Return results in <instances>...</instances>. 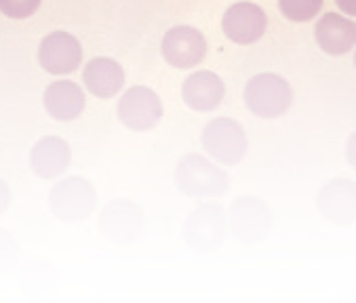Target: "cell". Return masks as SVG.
I'll use <instances>...</instances> for the list:
<instances>
[{"label":"cell","mask_w":356,"mask_h":303,"mask_svg":"<svg viewBox=\"0 0 356 303\" xmlns=\"http://www.w3.org/2000/svg\"><path fill=\"white\" fill-rule=\"evenodd\" d=\"M42 5V0H0V13L9 19H30Z\"/></svg>","instance_id":"19"},{"label":"cell","mask_w":356,"mask_h":303,"mask_svg":"<svg viewBox=\"0 0 356 303\" xmlns=\"http://www.w3.org/2000/svg\"><path fill=\"white\" fill-rule=\"evenodd\" d=\"M181 236L192 251L200 255H216L228 238L226 208L218 202H200L188 213Z\"/></svg>","instance_id":"4"},{"label":"cell","mask_w":356,"mask_h":303,"mask_svg":"<svg viewBox=\"0 0 356 303\" xmlns=\"http://www.w3.org/2000/svg\"><path fill=\"white\" fill-rule=\"evenodd\" d=\"M175 186L190 198H220L232 188L230 175L198 152L184 154L173 171Z\"/></svg>","instance_id":"1"},{"label":"cell","mask_w":356,"mask_h":303,"mask_svg":"<svg viewBox=\"0 0 356 303\" xmlns=\"http://www.w3.org/2000/svg\"><path fill=\"white\" fill-rule=\"evenodd\" d=\"M325 0H278V11L293 24H308L321 15Z\"/></svg>","instance_id":"18"},{"label":"cell","mask_w":356,"mask_h":303,"mask_svg":"<svg viewBox=\"0 0 356 303\" xmlns=\"http://www.w3.org/2000/svg\"><path fill=\"white\" fill-rule=\"evenodd\" d=\"M116 116L129 131L148 133L163 122L165 106L154 89L146 85H133L122 91L116 106Z\"/></svg>","instance_id":"8"},{"label":"cell","mask_w":356,"mask_h":303,"mask_svg":"<svg viewBox=\"0 0 356 303\" xmlns=\"http://www.w3.org/2000/svg\"><path fill=\"white\" fill-rule=\"evenodd\" d=\"M200 145L207 152V156L213 158L218 165L234 167L245 161L249 152V137L245 126L230 118L220 116L213 118L202 126L200 133Z\"/></svg>","instance_id":"5"},{"label":"cell","mask_w":356,"mask_h":303,"mask_svg":"<svg viewBox=\"0 0 356 303\" xmlns=\"http://www.w3.org/2000/svg\"><path fill=\"white\" fill-rule=\"evenodd\" d=\"M28 163L38 179L53 181L72 165V145L59 135H44L32 145Z\"/></svg>","instance_id":"13"},{"label":"cell","mask_w":356,"mask_h":303,"mask_svg":"<svg viewBox=\"0 0 356 303\" xmlns=\"http://www.w3.org/2000/svg\"><path fill=\"white\" fill-rule=\"evenodd\" d=\"M146 215L137 202L129 198L110 200L97 217V232L99 236L116 247H124L137 243L144 236Z\"/></svg>","instance_id":"6"},{"label":"cell","mask_w":356,"mask_h":303,"mask_svg":"<svg viewBox=\"0 0 356 303\" xmlns=\"http://www.w3.org/2000/svg\"><path fill=\"white\" fill-rule=\"evenodd\" d=\"M47 202L55 219L65 225H79L93 217L99 204V194L91 179L70 175L51 188Z\"/></svg>","instance_id":"3"},{"label":"cell","mask_w":356,"mask_h":303,"mask_svg":"<svg viewBox=\"0 0 356 303\" xmlns=\"http://www.w3.org/2000/svg\"><path fill=\"white\" fill-rule=\"evenodd\" d=\"M124 67L114 57H93L83 67V89L97 99H112L124 87Z\"/></svg>","instance_id":"16"},{"label":"cell","mask_w":356,"mask_h":303,"mask_svg":"<svg viewBox=\"0 0 356 303\" xmlns=\"http://www.w3.org/2000/svg\"><path fill=\"white\" fill-rule=\"evenodd\" d=\"M314 40L318 49L331 57L348 55L356 42V26L352 17L341 13H325L314 26Z\"/></svg>","instance_id":"17"},{"label":"cell","mask_w":356,"mask_h":303,"mask_svg":"<svg viewBox=\"0 0 356 303\" xmlns=\"http://www.w3.org/2000/svg\"><path fill=\"white\" fill-rule=\"evenodd\" d=\"M226 99V83L218 72L194 69L181 83V101L192 112H213Z\"/></svg>","instance_id":"12"},{"label":"cell","mask_w":356,"mask_h":303,"mask_svg":"<svg viewBox=\"0 0 356 303\" xmlns=\"http://www.w3.org/2000/svg\"><path fill=\"white\" fill-rule=\"evenodd\" d=\"M83 44L65 30H55L42 36L36 51L38 65L51 76H70L83 65Z\"/></svg>","instance_id":"9"},{"label":"cell","mask_w":356,"mask_h":303,"mask_svg":"<svg viewBox=\"0 0 356 303\" xmlns=\"http://www.w3.org/2000/svg\"><path fill=\"white\" fill-rule=\"evenodd\" d=\"M335 7L346 17H354L356 15V0H335Z\"/></svg>","instance_id":"21"},{"label":"cell","mask_w":356,"mask_h":303,"mask_svg":"<svg viewBox=\"0 0 356 303\" xmlns=\"http://www.w3.org/2000/svg\"><path fill=\"white\" fill-rule=\"evenodd\" d=\"M316 208L321 217L337 227L354 221V181L350 177H335L316 194Z\"/></svg>","instance_id":"15"},{"label":"cell","mask_w":356,"mask_h":303,"mask_svg":"<svg viewBox=\"0 0 356 303\" xmlns=\"http://www.w3.org/2000/svg\"><path fill=\"white\" fill-rule=\"evenodd\" d=\"M11 202H13L11 188H9V183L5 179H0V217H3L11 208Z\"/></svg>","instance_id":"20"},{"label":"cell","mask_w":356,"mask_h":303,"mask_svg":"<svg viewBox=\"0 0 356 303\" xmlns=\"http://www.w3.org/2000/svg\"><path fill=\"white\" fill-rule=\"evenodd\" d=\"M161 55L167 61V65L175 69H192L207 59L209 40L194 26H173L165 32L161 40Z\"/></svg>","instance_id":"10"},{"label":"cell","mask_w":356,"mask_h":303,"mask_svg":"<svg viewBox=\"0 0 356 303\" xmlns=\"http://www.w3.org/2000/svg\"><path fill=\"white\" fill-rule=\"evenodd\" d=\"M268 30V15L266 11L251 0H238L224 11L222 17V32L224 36L241 47L255 44L264 38Z\"/></svg>","instance_id":"11"},{"label":"cell","mask_w":356,"mask_h":303,"mask_svg":"<svg viewBox=\"0 0 356 303\" xmlns=\"http://www.w3.org/2000/svg\"><path fill=\"white\" fill-rule=\"evenodd\" d=\"M243 101L255 118L276 120L293 108L296 91L284 76L274 72H261L247 81L243 89Z\"/></svg>","instance_id":"2"},{"label":"cell","mask_w":356,"mask_h":303,"mask_svg":"<svg viewBox=\"0 0 356 303\" xmlns=\"http://www.w3.org/2000/svg\"><path fill=\"white\" fill-rule=\"evenodd\" d=\"M42 108L55 122H74L87 108V91L70 79L53 81L42 93Z\"/></svg>","instance_id":"14"},{"label":"cell","mask_w":356,"mask_h":303,"mask_svg":"<svg viewBox=\"0 0 356 303\" xmlns=\"http://www.w3.org/2000/svg\"><path fill=\"white\" fill-rule=\"evenodd\" d=\"M228 232L243 245L264 243L274 225V215L266 200L257 196H238L226 211Z\"/></svg>","instance_id":"7"}]
</instances>
